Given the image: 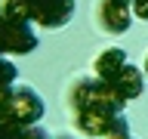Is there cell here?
Masks as SVG:
<instances>
[{"instance_id": "cell-3", "label": "cell", "mask_w": 148, "mask_h": 139, "mask_svg": "<svg viewBox=\"0 0 148 139\" xmlns=\"http://www.w3.org/2000/svg\"><path fill=\"white\" fill-rule=\"evenodd\" d=\"M9 118L18 120L22 127H34L43 118V99L34 87H12L9 90V102H6Z\"/></svg>"}, {"instance_id": "cell-12", "label": "cell", "mask_w": 148, "mask_h": 139, "mask_svg": "<svg viewBox=\"0 0 148 139\" xmlns=\"http://www.w3.org/2000/svg\"><path fill=\"white\" fill-rule=\"evenodd\" d=\"M12 90V87H9ZM9 90H0V114H9L6 111V102H9Z\"/></svg>"}, {"instance_id": "cell-9", "label": "cell", "mask_w": 148, "mask_h": 139, "mask_svg": "<svg viewBox=\"0 0 148 139\" xmlns=\"http://www.w3.org/2000/svg\"><path fill=\"white\" fill-rule=\"evenodd\" d=\"M16 77H18L16 62H12L9 56H3V53H0V90H9V87L16 83Z\"/></svg>"}, {"instance_id": "cell-2", "label": "cell", "mask_w": 148, "mask_h": 139, "mask_svg": "<svg viewBox=\"0 0 148 139\" xmlns=\"http://www.w3.org/2000/svg\"><path fill=\"white\" fill-rule=\"evenodd\" d=\"M37 50V34L31 22H9L0 16V53L3 56H28Z\"/></svg>"}, {"instance_id": "cell-4", "label": "cell", "mask_w": 148, "mask_h": 139, "mask_svg": "<svg viewBox=\"0 0 148 139\" xmlns=\"http://www.w3.org/2000/svg\"><path fill=\"white\" fill-rule=\"evenodd\" d=\"M77 0H31V22L37 28H65L74 19Z\"/></svg>"}, {"instance_id": "cell-6", "label": "cell", "mask_w": 148, "mask_h": 139, "mask_svg": "<svg viewBox=\"0 0 148 139\" xmlns=\"http://www.w3.org/2000/svg\"><path fill=\"white\" fill-rule=\"evenodd\" d=\"M105 83H108L111 93H114V96H117V99L127 105L130 99H136L139 93H142V87H145V74L139 71L136 65H130V62H127L117 74H114V77H111V81H105Z\"/></svg>"}, {"instance_id": "cell-14", "label": "cell", "mask_w": 148, "mask_h": 139, "mask_svg": "<svg viewBox=\"0 0 148 139\" xmlns=\"http://www.w3.org/2000/svg\"><path fill=\"white\" fill-rule=\"evenodd\" d=\"M117 139H133V136H117Z\"/></svg>"}, {"instance_id": "cell-8", "label": "cell", "mask_w": 148, "mask_h": 139, "mask_svg": "<svg viewBox=\"0 0 148 139\" xmlns=\"http://www.w3.org/2000/svg\"><path fill=\"white\" fill-rule=\"evenodd\" d=\"M0 16L9 22H31V0H0Z\"/></svg>"}, {"instance_id": "cell-13", "label": "cell", "mask_w": 148, "mask_h": 139, "mask_svg": "<svg viewBox=\"0 0 148 139\" xmlns=\"http://www.w3.org/2000/svg\"><path fill=\"white\" fill-rule=\"evenodd\" d=\"M142 74L148 77V53H145V62H142Z\"/></svg>"}, {"instance_id": "cell-11", "label": "cell", "mask_w": 148, "mask_h": 139, "mask_svg": "<svg viewBox=\"0 0 148 139\" xmlns=\"http://www.w3.org/2000/svg\"><path fill=\"white\" fill-rule=\"evenodd\" d=\"M16 139H49V136H46V133H43L40 127H25V130H22V133L16 136Z\"/></svg>"}, {"instance_id": "cell-7", "label": "cell", "mask_w": 148, "mask_h": 139, "mask_svg": "<svg viewBox=\"0 0 148 139\" xmlns=\"http://www.w3.org/2000/svg\"><path fill=\"white\" fill-rule=\"evenodd\" d=\"M123 65H127V53H123L120 46H105V50H99V56L92 59V77L111 81Z\"/></svg>"}, {"instance_id": "cell-5", "label": "cell", "mask_w": 148, "mask_h": 139, "mask_svg": "<svg viewBox=\"0 0 148 139\" xmlns=\"http://www.w3.org/2000/svg\"><path fill=\"white\" fill-rule=\"evenodd\" d=\"M96 22H99V28L105 34H123V31H130V22H133L130 3H123V0H99Z\"/></svg>"}, {"instance_id": "cell-1", "label": "cell", "mask_w": 148, "mask_h": 139, "mask_svg": "<svg viewBox=\"0 0 148 139\" xmlns=\"http://www.w3.org/2000/svg\"><path fill=\"white\" fill-rule=\"evenodd\" d=\"M68 108L74 111H108L117 114L123 111V102L111 93V87L99 77H80L68 87Z\"/></svg>"}, {"instance_id": "cell-10", "label": "cell", "mask_w": 148, "mask_h": 139, "mask_svg": "<svg viewBox=\"0 0 148 139\" xmlns=\"http://www.w3.org/2000/svg\"><path fill=\"white\" fill-rule=\"evenodd\" d=\"M130 12L142 22H148V0H130Z\"/></svg>"}, {"instance_id": "cell-15", "label": "cell", "mask_w": 148, "mask_h": 139, "mask_svg": "<svg viewBox=\"0 0 148 139\" xmlns=\"http://www.w3.org/2000/svg\"><path fill=\"white\" fill-rule=\"evenodd\" d=\"M123 3H130V0H123Z\"/></svg>"}]
</instances>
